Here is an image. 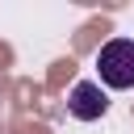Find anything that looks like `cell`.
Here are the masks:
<instances>
[{
	"label": "cell",
	"mask_w": 134,
	"mask_h": 134,
	"mask_svg": "<svg viewBox=\"0 0 134 134\" xmlns=\"http://www.w3.org/2000/svg\"><path fill=\"white\" fill-rule=\"evenodd\" d=\"M96 71L105 88H134V38H109L96 50Z\"/></svg>",
	"instance_id": "cell-1"
},
{
	"label": "cell",
	"mask_w": 134,
	"mask_h": 134,
	"mask_svg": "<svg viewBox=\"0 0 134 134\" xmlns=\"http://www.w3.org/2000/svg\"><path fill=\"white\" fill-rule=\"evenodd\" d=\"M67 113L75 121H96V117L109 113V92L96 80H75L71 92H67Z\"/></svg>",
	"instance_id": "cell-2"
}]
</instances>
